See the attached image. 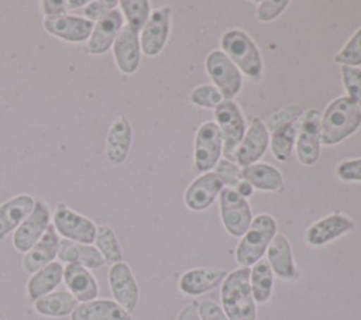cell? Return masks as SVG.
<instances>
[{"label": "cell", "instance_id": "obj_46", "mask_svg": "<svg viewBox=\"0 0 361 320\" xmlns=\"http://www.w3.org/2000/svg\"><path fill=\"white\" fill-rule=\"evenodd\" d=\"M0 320H6V319H4V317H1V316H0Z\"/></svg>", "mask_w": 361, "mask_h": 320}, {"label": "cell", "instance_id": "obj_21", "mask_svg": "<svg viewBox=\"0 0 361 320\" xmlns=\"http://www.w3.org/2000/svg\"><path fill=\"white\" fill-rule=\"evenodd\" d=\"M59 241H61V238H59L55 227L51 223L49 227L47 228V231L44 233V235L32 245V248H30L24 254L23 262H21L23 269L27 273L32 275L42 266L54 262V259L58 255Z\"/></svg>", "mask_w": 361, "mask_h": 320}, {"label": "cell", "instance_id": "obj_13", "mask_svg": "<svg viewBox=\"0 0 361 320\" xmlns=\"http://www.w3.org/2000/svg\"><path fill=\"white\" fill-rule=\"evenodd\" d=\"M171 30V8L158 7L151 11L149 18L140 31L141 52L147 56H157L165 47Z\"/></svg>", "mask_w": 361, "mask_h": 320}, {"label": "cell", "instance_id": "obj_29", "mask_svg": "<svg viewBox=\"0 0 361 320\" xmlns=\"http://www.w3.org/2000/svg\"><path fill=\"white\" fill-rule=\"evenodd\" d=\"M63 281V266L61 262H51L34 272L27 282V296L35 302L37 299L54 292Z\"/></svg>", "mask_w": 361, "mask_h": 320}, {"label": "cell", "instance_id": "obj_2", "mask_svg": "<svg viewBox=\"0 0 361 320\" xmlns=\"http://www.w3.org/2000/svg\"><path fill=\"white\" fill-rule=\"evenodd\" d=\"M250 272L247 266H241L223 281L221 304L228 320H255L257 309L250 285Z\"/></svg>", "mask_w": 361, "mask_h": 320}, {"label": "cell", "instance_id": "obj_6", "mask_svg": "<svg viewBox=\"0 0 361 320\" xmlns=\"http://www.w3.org/2000/svg\"><path fill=\"white\" fill-rule=\"evenodd\" d=\"M214 117L221 133L224 159L235 162V151L247 131L244 116L235 101L223 100L214 109Z\"/></svg>", "mask_w": 361, "mask_h": 320}, {"label": "cell", "instance_id": "obj_45", "mask_svg": "<svg viewBox=\"0 0 361 320\" xmlns=\"http://www.w3.org/2000/svg\"><path fill=\"white\" fill-rule=\"evenodd\" d=\"M252 189H254V187H252L247 180H244V179H243L234 190H235L238 195H241L243 197H245V199H247V197H250V196L252 195Z\"/></svg>", "mask_w": 361, "mask_h": 320}, {"label": "cell", "instance_id": "obj_24", "mask_svg": "<svg viewBox=\"0 0 361 320\" xmlns=\"http://www.w3.org/2000/svg\"><path fill=\"white\" fill-rule=\"evenodd\" d=\"M354 228V221L344 214H330L314 224H312L306 231V240L310 245H323L327 244L337 237L345 234L347 231Z\"/></svg>", "mask_w": 361, "mask_h": 320}, {"label": "cell", "instance_id": "obj_43", "mask_svg": "<svg viewBox=\"0 0 361 320\" xmlns=\"http://www.w3.org/2000/svg\"><path fill=\"white\" fill-rule=\"evenodd\" d=\"M199 314L202 320H228L223 309L213 300H203L199 304Z\"/></svg>", "mask_w": 361, "mask_h": 320}, {"label": "cell", "instance_id": "obj_9", "mask_svg": "<svg viewBox=\"0 0 361 320\" xmlns=\"http://www.w3.org/2000/svg\"><path fill=\"white\" fill-rule=\"evenodd\" d=\"M206 72L223 94L224 100H233V97L241 90L243 78L238 68L223 51H212L204 61Z\"/></svg>", "mask_w": 361, "mask_h": 320}, {"label": "cell", "instance_id": "obj_36", "mask_svg": "<svg viewBox=\"0 0 361 320\" xmlns=\"http://www.w3.org/2000/svg\"><path fill=\"white\" fill-rule=\"evenodd\" d=\"M223 100V94L213 85H200L190 92V101L199 107L216 109Z\"/></svg>", "mask_w": 361, "mask_h": 320}, {"label": "cell", "instance_id": "obj_40", "mask_svg": "<svg viewBox=\"0 0 361 320\" xmlns=\"http://www.w3.org/2000/svg\"><path fill=\"white\" fill-rule=\"evenodd\" d=\"M118 1L117 0H92L87 1L83 7V17L96 23L100 18L106 17L110 11L117 8Z\"/></svg>", "mask_w": 361, "mask_h": 320}, {"label": "cell", "instance_id": "obj_34", "mask_svg": "<svg viewBox=\"0 0 361 320\" xmlns=\"http://www.w3.org/2000/svg\"><path fill=\"white\" fill-rule=\"evenodd\" d=\"M120 11L126 18V24L138 32L145 25L151 14V6L147 0H121L118 1Z\"/></svg>", "mask_w": 361, "mask_h": 320}, {"label": "cell", "instance_id": "obj_8", "mask_svg": "<svg viewBox=\"0 0 361 320\" xmlns=\"http://www.w3.org/2000/svg\"><path fill=\"white\" fill-rule=\"evenodd\" d=\"M52 220L51 207L42 197H35L32 211L13 233V245L18 252H27L44 235Z\"/></svg>", "mask_w": 361, "mask_h": 320}, {"label": "cell", "instance_id": "obj_23", "mask_svg": "<svg viewBox=\"0 0 361 320\" xmlns=\"http://www.w3.org/2000/svg\"><path fill=\"white\" fill-rule=\"evenodd\" d=\"M63 282L68 292L79 302L94 300L99 295V285L90 271L82 265L66 264L63 266Z\"/></svg>", "mask_w": 361, "mask_h": 320}, {"label": "cell", "instance_id": "obj_26", "mask_svg": "<svg viewBox=\"0 0 361 320\" xmlns=\"http://www.w3.org/2000/svg\"><path fill=\"white\" fill-rule=\"evenodd\" d=\"M267 255L272 272H275L279 278L296 279L299 276V271L293 262L290 244L285 235L275 234L267 248Z\"/></svg>", "mask_w": 361, "mask_h": 320}, {"label": "cell", "instance_id": "obj_28", "mask_svg": "<svg viewBox=\"0 0 361 320\" xmlns=\"http://www.w3.org/2000/svg\"><path fill=\"white\" fill-rule=\"evenodd\" d=\"M227 272L219 268H196L185 272L179 281V288L183 293L190 296H199L214 289L220 285Z\"/></svg>", "mask_w": 361, "mask_h": 320}, {"label": "cell", "instance_id": "obj_16", "mask_svg": "<svg viewBox=\"0 0 361 320\" xmlns=\"http://www.w3.org/2000/svg\"><path fill=\"white\" fill-rule=\"evenodd\" d=\"M113 56L118 70L124 75H133L138 70L141 62L140 32L124 24L113 42Z\"/></svg>", "mask_w": 361, "mask_h": 320}, {"label": "cell", "instance_id": "obj_20", "mask_svg": "<svg viewBox=\"0 0 361 320\" xmlns=\"http://www.w3.org/2000/svg\"><path fill=\"white\" fill-rule=\"evenodd\" d=\"M223 189L224 185L214 172H204L188 186L185 204L195 211L204 210L216 200Z\"/></svg>", "mask_w": 361, "mask_h": 320}, {"label": "cell", "instance_id": "obj_14", "mask_svg": "<svg viewBox=\"0 0 361 320\" xmlns=\"http://www.w3.org/2000/svg\"><path fill=\"white\" fill-rule=\"evenodd\" d=\"M93 25V21L85 18L83 16L75 14L45 17L42 21L45 32L71 44L87 41L92 34Z\"/></svg>", "mask_w": 361, "mask_h": 320}, {"label": "cell", "instance_id": "obj_1", "mask_svg": "<svg viewBox=\"0 0 361 320\" xmlns=\"http://www.w3.org/2000/svg\"><path fill=\"white\" fill-rule=\"evenodd\" d=\"M361 125V109L347 96L333 100L320 118V142L336 145Z\"/></svg>", "mask_w": 361, "mask_h": 320}, {"label": "cell", "instance_id": "obj_25", "mask_svg": "<svg viewBox=\"0 0 361 320\" xmlns=\"http://www.w3.org/2000/svg\"><path fill=\"white\" fill-rule=\"evenodd\" d=\"M71 320H131V314L110 299H94L79 303Z\"/></svg>", "mask_w": 361, "mask_h": 320}, {"label": "cell", "instance_id": "obj_27", "mask_svg": "<svg viewBox=\"0 0 361 320\" xmlns=\"http://www.w3.org/2000/svg\"><path fill=\"white\" fill-rule=\"evenodd\" d=\"M56 257L61 262L82 265L89 271L97 269L106 264L102 254L92 244H80L65 238L59 241Z\"/></svg>", "mask_w": 361, "mask_h": 320}, {"label": "cell", "instance_id": "obj_31", "mask_svg": "<svg viewBox=\"0 0 361 320\" xmlns=\"http://www.w3.org/2000/svg\"><path fill=\"white\" fill-rule=\"evenodd\" d=\"M79 302L68 290H54L34 302V309L38 314L47 317L71 316Z\"/></svg>", "mask_w": 361, "mask_h": 320}, {"label": "cell", "instance_id": "obj_19", "mask_svg": "<svg viewBox=\"0 0 361 320\" xmlns=\"http://www.w3.org/2000/svg\"><path fill=\"white\" fill-rule=\"evenodd\" d=\"M133 140V128L127 117L118 116L109 127L106 135L104 154L106 159L113 166H120L128 156Z\"/></svg>", "mask_w": 361, "mask_h": 320}, {"label": "cell", "instance_id": "obj_42", "mask_svg": "<svg viewBox=\"0 0 361 320\" xmlns=\"http://www.w3.org/2000/svg\"><path fill=\"white\" fill-rule=\"evenodd\" d=\"M336 173L341 180L361 182V158L340 162L336 168Z\"/></svg>", "mask_w": 361, "mask_h": 320}, {"label": "cell", "instance_id": "obj_3", "mask_svg": "<svg viewBox=\"0 0 361 320\" xmlns=\"http://www.w3.org/2000/svg\"><path fill=\"white\" fill-rule=\"evenodd\" d=\"M302 116L303 111L300 106L289 104L268 118L265 125L269 133V145L278 161L283 162L290 158Z\"/></svg>", "mask_w": 361, "mask_h": 320}, {"label": "cell", "instance_id": "obj_38", "mask_svg": "<svg viewBox=\"0 0 361 320\" xmlns=\"http://www.w3.org/2000/svg\"><path fill=\"white\" fill-rule=\"evenodd\" d=\"M214 173L223 182V185L228 186L230 189H235L238 183L243 180V171L241 168L231 161L220 159L214 166Z\"/></svg>", "mask_w": 361, "mask_h": 320}, {"label": "cell", "instance_id": "obj_22", "mask_svg": "<svg viewBox=\"0 0 361 320\" xmlns=\"http://www.w3.org/2000/svg\"><path fill=\"white\" fill-rule=\"evenodd\" d=\"M34 204L35 197L27 193L16 195L0 204V240L16 231V228L32 211Z\"/></svg>", "mask_w": 361, "mask_h": 320}, {"label": "cell", "instance_id": "obj_7", "mask_svg": "<svg viewBox=\"0 0 361 320\" xmlns=\"http://www.w3.org/2000/svg\"><path fill=\"white\" fill-rule=\"evenodd\" d=\"M52 226L55 227L58 235H62L69 241L93 244L96 237L97 226L90 219L68 207L65 203H59L56 206L52 216Z\"/></svg>", "mask_w": 361, "mask_h": 320}, {"label": "cell", "instance_id": "obj_12", "mask_svg": "<svg viewBox=\"0 0 361 320\" xmlns=\"http://www.w3.org/2000/svg\"><path fill=\"white\" fill-rule=\"evenodd\" d=\"M223 154L220 128L213 121L203 123L195 137V168L197 172H210Z\"/></svg>", "mask_w": 361, "mask_h": 320}, {"label": "cell", "instance_id": "obj_15", "mask_svg": "<svg viewBox=\"0 0 361 320\" xmlns=\"http://www.w3.org/2000/svg\"><path fill=\"white\" fill-rule=\"evenodd\" d=\"M109 286L113 299L126 312L131 313L138 303V285L135 278L126 262H118L109 269Z\"/></svg>", "mask_w": 361, "mask_h": 320}, {"label": "cell", "instance_id": "obj_41", "mask_svg": "<svg viewBox=\"0 0 361 320\" xmlns=\"http://www.w3.org/2000/svg\"><path fill=\"white\" fill-rule=\"evenodd\" d=\"M289 4V1L286 0H264L259 1L257 6V18L262 23H268L275 20Z\"/></svg>", "mask_w": 361, "mask_h": 320}, {"label": "cell", "instance_id": "obj_11", "mask_svg": "<svg viewBox=\"0 0 361 320\" xmlns=\"http://www.w3.org/2000/svg\"><path fill=\"white\" fill-rule=\"evenodd\" d=\"M320 111L310 109L299 120L295 142L296 155L299 162L306 166L316 164L320 155Z\"/></svg>", "mask_w": 361, "mask_h": 320}, {"label": "cell", "instance_id": "obj_4", "mask_svg": "<svg viewBox=\"0 0 361 320\" xmlns=\"http://www.w3.org/2000/svg\"><path fill=\"white\" fill-rule=\"evenodd\" d=\"M276 234V221L271 214H258L250 228L241 237L235 250V259L241 266L257 264L265 254L269 242Z\"/></svg>", "mask_w": 361, "mask_h": 320}, {"label": "cell", "instance_id": "obj_17", "mask_svg": "<svg viewBox=\"0 0 361 320\" xmlns=\"http://www.w3.org/2000/svg\"><path fill=\"white\" fill-rule=\"evenodd\" d=\"M269 145V133L265 123L255 117L247 128L243 141L235 151V164L240 168L255 164Z\"/></svg>", "mask_w": 361, "mask_h": 320}, {"label": "cell", "instance_id": "obj_5", "mask_svg": "<svg viewBox=\"0 0 361 320\" xmlns=\"http://www.w3.org/2000/svg\"><path fill=\"white\" fill-rule=\"evenodd\" d=\"M221 48L240 72L254 80L261 78V54L247 32L237 28L226 31L221 37Z\"/></svg>", "mask_w": 361, "mask_h": 320}, {"label": "cell", "instance_id": "obj_35", "mask_svg": "<svg viewBox=\"0 0 361 320\" xmlns=\"http://www.w3.org/2000/svg\"><path fill=\"white\" fill-rule=\"evenodd\" d=\"M334 62L341 66L345 65L354 68H358L361 65V27L348 39V42L337 52V55L334 56Z\"/></svg>", "mask_w": 361, "mask_h": 320}, {"label": "cell", "instance_id": "obj_30", "mask_svg": "<svg viewBox=\"0 0 361 320\" xmlns=\"http://www.w3.org/2000/svg\"><path fill=\"white\" fill-rule=\"evenodd\" d=\"M243 179L247 180L252 187L265 192H276L283 186V178L279 169L269 164H252L241 168Z\"/></svg>", "mask_w": 361, "mask_h": 320}, {"label": "cell", "instance_id": "obj_39", "mask_svg": "<svg viewBox=\"0 0 361 320\" xmlns=\"http://www.w3.org/2000/svg\"><path fill=\"white\" fill-rule=\"evenodd\" d=\"M86 3V0H42L39 6L45 17H55L68 14L69 10L85 7Z\"/></svg>", "mask_w": 361, "mask_h": 320}, {"label": "cell", "instance_id": "obj_37", "mask_svg": "<svg viewBox=\"0 0 361 320\" xmlns=\"http://www.w3.org/2000/svg\"><path fill=\"white\" fill-rule=\"evenodd\" d=\"M341 80L347 92V97L361 109V69L354 66H341Z\"/></svg>", "mask_w": 361, "mask_h": 320}, {"label": "cell", "instance_id": "obj_18", "mask_svg": "<svg viewBox=\"0 0 361 320\" xmlns=\"http://www.w3.org/2000/svg\"><path fill=\"white\" fill-rule=\"evenodd\" d=\"M124 25V17L118 8L110 11L106 17L94 23L92 34L86 41V49L90 55H103L111 47Z\"/></svg>", "mask_w": 361, "mask_h": 320}, {"label": "cell", "instance_id": "obj_32", "mask_svg": "<svg viewBox=\"0 0 361 320\" xmlns=\"http://www.w3.org/2000/svg\"><path fill=\"white\" fill-rule=\"evenodd\" d=\"M250 285L252 297L258 303H264L271 297L274 288V272L265 259H259L254 264L250 272Z\"/></svg>", "mask_w": 361, "mask_h": 320}, {"label": "cell", "instance_id": "obj_33", "mask_svg": "<svg viewBox=\"0 0 361 320\" xmlns=\"http://www.w3.org/2000/svg\"><path fill=\"white\" fill-rule=\"evenodd\" d=\"M94 247L102 254L103 259L109 265H114L123 261V251L114 230L107 224H99L96 227Z\"/></svg>", "mask_w": 361, "mask_h": 320}, {"label": "cell", "instance_id": "obj_44", "mask_svg": "<svg viewBox=\"0 0 361 320\" xmlns=\"http://www.w3.org/2000/svg\"><path fill=\"white\" fill-rule=\"evenodd\" d=\"M176 320H202L199 314V304L197 302H192L182 307V310L178 314Z\"/></svg>", "mask_w": 361, "mask_h": 320}, {"label": "cell", "instance_id": "obj_10", "mask_svg": "<svg viewBox=\"0 0 361 320\" xmlns=\"http://www.w3.org/2000/svg\"><path fill=\"white\" fill-rule=\"evenodd\" d=\"M220 214L224 228L234 237H243L252 221L247 199L230 187L220 192Z\"/></svg>", "mask_w": 361, "mask_h": 320}]
</instances>
